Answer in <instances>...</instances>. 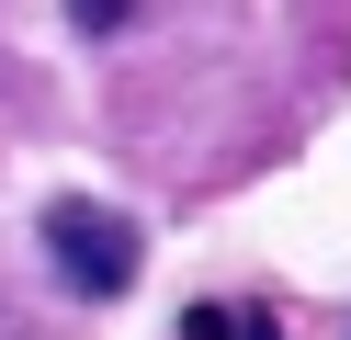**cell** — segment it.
Wrapping results in <instances>:
<instances>
[{"label":"cell","instance_id":"cell-1","mask_svg":"<svg viewBox=\"0 0 351 340\" xmlns=\"http://www.w3.org/2000/svg\"><path fill=\"white\" fill-rule=\"evenodd\" d=\"M46 261H57V284L69 295H102V306H114L125 284H136V216H114V204H46Z\"/></svg>","mask_w":351,"mask_h":340},{"label":"cell","instance_id":"cell-2","mask_svg":"<svg viewBox=\"0 0 351 340\" xmlns=\"http://www.w3.org/2000/svg\"><path fill=\"white\" fill-rule=\"evenodd\" d=\"M69 23L80 34H114V23H136V0H69Z\"/></svg>","mask_w":351,"mask_h":340}]
</instances>
